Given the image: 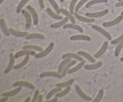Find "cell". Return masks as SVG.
I'll use <instances>...</instances> for the list:
<instances>
[{"mask_svg": "<svg viewBox=\"0 0 123 102\" xmlns=\"http://www.w3.org/2000/svg\"><path fill=\"white\" fill-rule=\"evenodd\" d=\"M54 46H55L54 42H51V43H49V45L48 46V47L45 49L38 52V54H37L35 55V56H36V58H42L47 56L54 49Z\"/></svg>", "mask_w": 123, "mask_h": 102, "instance_id": "1", "label": "cell"}, {"mask_svg": "<svg viewBox=\"0 0 123 102\" xmlns=\"http://www.w3.org/2000/svg\"><path fill=\"white\" fill-rule=\"evenodd\" d=\"M21 12L25 18V19H26V28L30 29L31 28V25H32V21H33L31 14H30V12L27 9H24L23 8Z\"/></svg>", "mask_w": 123, "mask_h": 102, "instance_id": "2", "label": "cell"}, {"mask_svg": "<svg viewBox=\"0 0 123 102\" xmlns=\"http://www.w3.org/2000/svg\"><path fill=\"white\" fill-rule=\"evenodd\" d=\"M36 51L30 49H23L22 50H20L19 51L17 52L15 54V58H18L19 57H21L23 56H26V55H30V56H35L36 55Z\"/></svg>", "mask_w": 123, "mask_h": 102, "instance_id": "3", "label": "cell"}, {"mask_svg": "<svg viewBox=\"0 0 123 102\" xmlns=\"http://www.w3.org/2000/svg\"><path fill=\"white\" fill-rule=\"evenodd\" d=\"M26 9L30 12V14H31L34 24L37 25L38 24V22H39V17H38V14L37 13V11L36 10V9L32 6H30V5H28L26 6Z\"/></svg>", "mask_w": 123, "mask_h": 102, "instance_id": "4", "label": "cell"}, {"mask_svg": "<svg viewBox=\"0 0 123 102\" xmlns=\"http://www.w3.org/2000/svg\"><path fill=\"white\" fill-rule=\"evenodd\" d=\"M13 86H24V87L28 88L31 90H34L35 89V85H34L32 83L30 82L29 81H25V80H18V81L15 82L13 84Z\"/></svg>", "mask_w": 123, "mask_h": 102, "instance_id": "5", "label": "cell"}, {"mask_svg": "<svg viewBox=\"0 0 123 102\" xmlns=\"http://www.w3.org/2000/svg\"><path fill=\"white\" fill-rule=\"evenodd\" d=\"M108 13H109V10L108 9H105L97 12H88V13H85V16L89 17V18H94L95 19V18L104 16L106 15Z\"/></svg>", "mask_w": 123, "mask_h": 102, "instance_id": "6", "label": "cell"}, {"mask_svg": "<svg viewBox=\"0 0 123 102\" xmlns=\"http://www.w3.org/2000/svg\"><path fill=\"white\" fill-rule=\"evenodd\" d=\"M75 90L76 91L77 94L82 98L84 100L86 101V102H92V98L91 97H90V96H88V94H86L82 90L81 88L80 87V86L78 85H76L75 86Z\"/></svg>", "mask_w": 123, "mask_h": 102, "instance_id": "7", "label": "cell"}, {"mask_svg": "<svg viewBox=\"0 0 123 102\" xmlns=\"http://www.w3.org/2000/svg\"><path fill=\"white\" fill-rule=\"evenodd\" d=\"M92 28L94 29V30H96V31L98 32L99 33H100L101 34L103 35L104 37H105L106 38H107V40L109 41L112 40V37L111 35L106 31V30H105L104 28H103L101 26H98V25H93L92 26Z\"/></svg>", "mask_w": 123, "mask_h": 102, "instance_id": "8", "label": "cell"}, {"mask_svg": "<svg viewBox=\"0 0 123 102\" xmlns=\"http://www.w3.org/2000/svg\"><path fill=\"white\" fill-rule=\"evenodd\" d=\"M123 19V16L121 15L118 16V17H117L115 19H114V20H112L111 21L108 22H105L103 24V26L104 27H111V26H115V25H117L119 23L121 22Z\"/></svg>", "mask_w": 123, "mask_h": 102, "instance_id": "9", "label": "cell"}, {"mask_svg": "<svg viewBox=\"0 0 123 102\" xmlns=\"http://www.w3.org/2000/svg\"><path fill=\"white\" fill-rule=\"evenodd\" d=\"M62 58L63 59L70 58L72 60H76L79 62L84 60L82 56H80L79 54H75V53H66L62 55Z\"/></svg>", "mask_w": 123, "mask_h": 102, "instance_id": "10", "label": "cell"}, {"mask_svg": "<svg viewBox=\"0 0 123 102\" xmlns=\"http://www.w3.org/2000/svg\"><path fill=\"white\" fill-rule=\"evenodd\" d=\"M40 78H46V77H54L56 78H62V76L60 73L58 72H54V71H49V72H44L40 74Z\"/></svg>", "mask_w": 123, "mask_h": 102, "instance_id": "11", "label": "cell"}, {"mask_svg": "<svg viewBox=\"0 0 123 102\" xmlns=\"http://www.w3.org/2000/svg\"><path fill=\"white\" fill-rule=\"evenodd\" d=\"M9 56V63H8V65L7 66V68H6L4 70V73H6V74L12 71V70L13 69V68H14V63H15V55H14L13 53H11V54H10Z\"/></svg>", "mask_w": 123, "mask_h": 102, "instance_id": "12", "label": "cell"}, {"mask_svg": "<svg viewBox=\"0 0 123 102\" xmlns=\"http://www.w3.org/2000/svg\"><path fill=\"white\" fill-rule=\"evenodd\" d=\"M70 39L72 41H77V40H84L86 42H90L91 40V37H90L88 35L85 34H76L74 36H71Z\"/></svg>", "mask_w": 123, "mask_h": 102, "instance_id": "13", "label": "cell"}, {"mask_svg": "<svg viewBox=\"0 0 123 102\" xmlns=\"http://www.w3.org/2000/svg\"><path fill=\"white\" fill-rule=\"evenodd\" d=\"M74 15L75 16L76 19H77L78 20H79V21L83 22H85V23H92L93 22H94L95 19L94 18H89V17L86 16H82L80 14H78V12H74Z\"/></svg>", "mask_w": 123, "mask_h": 102, "instance_id": "14", "label": "cell"}, {"mask_svg": "<svg viewBox=\"0 0 123 102\" xmlns=\"http://www.w3.org/2000/svg\"><path fill=\"white\" fill-rule=\"evenodd\" d=\"M108 48V42L106 41V42H105L104 43H103V44H102L100 49L99 50H98V51L94 54V56L96 58H100L101 56H102V55L106 52Z\"/></svg>", "mask_w": 123, "mask_h": 102, "instance_id": "15", "label": "cell"}, {"mask_svg": "<svg viewBox=\"0 0 123 102\" xmlns=\"http://www.w3.org/2000/svg\"><path fill=\"white\" fill-rule=\"evenodd\" d=\"M60 12L61 13H62V14L65 16L66 17L69 19V20H70V22L72 23H74L75 24L76 20V18L74 16V15H73V13H71L70 11H68L67 10L65 9V8H61L60 9Z\"/></svg>", "mask_w": 123, "mask_h": 102, "instance_id": "16", "label": "cell"}, {"mask_svg": "<svg viewBox=\"0 0 123 102\" xmlns=\"http://www.w3.org/2000/svg\"><path fill=\"white\" fill-rule=\"evenodd\" d=\"M0 26H1V28L2 32L6 36H9L11 34L9 28L7 26L6 20L4 18H1L0 19Z\"/></svg>", "mask_w": 123, "mask_h": 102, "instance_id": "17", "label": "cell"}, {"mask_svg": "<svg viewBox=\"0 0 123 102\" xmlns=\"http://www.w3.org/2000/svg\"><path fill=\"white\" fill-rule=\"evenodd\" d=\"M22 89V86H17L15 89L14 90H10V91H6V92H4L2 93V96H7V97H12V96H14L15 95L18 94L19 92L21 91Z\"/></svg>", "mask_w": 123, "mask_h": 102, "instance_id": "18", "label": "cell"}, {"mask_svg": "<svg viewBox=\"0 0 123 102\" xmlns=\"http://www.w3.org/2000/svg\"><path fill=\"white\" fill-rule=\"evenodd\" d=\"M69 20V19H68L67 17H66V18H63L61 20H60L57 22H55L54 24H52L50 25V27L52 28H59L60 27H62V26H64Z\"/></svg>", "mask_w": 123, "mask_h": 102, "instance_id": "19", "label": "cell"}, {"mask_svg": "<svg viewBox=\"0 0 123 102\" xmlns=\"http://www.w3.org/2000/svg\"><path fill=\"white\" fill-rule=\"evenodd\" d=\"M10 32L11 34L13 36H15L17 37H26L28 34V32L27 31H18V30H14V29L12 28H10Z\"/></svg>", "mask_w": 123, "mask_h": 102, "instance_id": "20", "label": "cell"}, {"mask_svg": "<svg viewBox=\"0 0 123 102\" xmlns=\"http://www.w3.org/2000/svg\"><path fill=\"white\" fill-rule=\"evenodd\" d=\"M64 29H73V30H76V31H79V32H83L84 30H83L82 27L79 25L76 24V23H67L64 26H63Z\"/></svg>", "mask_w": 123, "mask_h": 102, "instance_id": "21", "label": "cell"}, {"mask_svg": "<svg viewBox=\"0 0 123 102\" xmlns=\"http://www.w3.org/2000/svg\"><path fill=\"white\" fill-rule=\"evenodd\" d=\"M78 54H79L80 56H82L83 58L88 60L90 62H92V63H94V62H96V59H95L96 58L94 56H92L91 54L86 52L84 51V50H79V51H78Z\"/></svg>", "mask_w": 123, "mask_h": 102, "instance_id": "22", "label": "cell"}, {"mask_svg": "<svg viewBox=\"0 0 123 102\" xmlns=\"http://www.w3.org/2000/svg\"><path fill=\"white\" fill-rule=\"evenodd\" d=\"M77 61H78L76 60H72L69 62H68V64H67V65H66V66H65V67L64 68L63 70H62V73H61L62 77L65 76L67 74V73H68V71H69V70L72 67H73V66H74V65H75L77 63Z\"/></svg>", "mask_w": 123, "mask_h": 102, "instance_id": "23", "label": "cell"}, {"mask_svg": "<svg viewBox=\"0 0 123 102\" xmlns=\"http://www.w3.org/2000/svg\"><path fill=\"white\" fill-rule=\"evenodd\" d=\"M102 62H94V63L91 64H85L84 66V68L86 70H94L98 69L100 68L102 66Z\"/></svg>", "mask_w": 123, "mask_h": 102, "instance_id": "24", "label": "cell"}, {"mask_svg": "<svg viewBox=\"0 0 123 102\" xmlns=\"http://www.w3.org/2000/svg\"><path fill=\"white\" fill-rule=\"evenodd\" d=\"M85 62H86V61H85V60H83V61H80L79 63H78V64L73 66V67H72V68L69 70L68 73H69V74H72V73H75V72H76L77 71L79 70L80 68H82L83 67H84V66H85Z\"/></svg>", "mask_w": 123, "mask_h": 102, "instance_id": "25", "label": "cell"}, {"mask_svg": "<svg viewBox=\"0 0 123 102\" xmlns=\"http://www.w3.org/2000/svg\"><path fill=\"white\" fill-rule=\"evenodd\" d=\"M30 55H26V56H25V57L24 58V59L21 61V62L18 63V64L14 65V69L19 70V69H20V68H23L24 66H26V65L27 64L28 61H30Z\"/></svg>", "mask_w": 123, "mask_h": 102, "instance_id": "26", "label": "cell"}, {"mask_svg": "<svg viewBox=\"0 0 123 102\" xmlns=\"http://www.w3.org/2000/svg\"><path fill=\"white\" fill-rule=\"evenodd\" d=\"M46 12L47 13H48V14H49L51 18H52L53 19H55V20H60L63 19V17H62V16L60 15V14H59L58 13H56V12H54V11H53L50 8H47Z\"/></svg>", "mask_w": 123, "mask_h": 102, "instance_id": "27", "label": "cell"}, {"mask_svg": "<svg viewBox=\"0 0 123 102\" xmlns=\"http://www.w3.org/2000/svg\"><path fill=\"white\" fill-rule=\"evenodd\" d=\"M26 40H31V39H41L43 40L45 38V36L43 34L40 33H31L28 34L27 36L25 37Z\"/></svg>", "mask_w": 123, "mask_h": 102, "instance_id": "28", "label": "cell"}, {"mask_svg": "<svg viewBox=\"0 0 123 102\" xmlns=\"http://www.w3.org/2000/svg\"><path fill=\"white\" fill-rule=\"evenodd\" d=\"M62 88L58 87V86H56L55 88H54V89L50 90L48 94H47L46 96V100H49L53 97V96L54 95H56L58 92H59L60 91H61L62 90Z\"/></svg>", "mask_w": 123, "mask_h": 102, "instance_id": "29", "label": "cell"}, {"mask_svg": "<svg viewBox=\"0 0 123 102\" xmlns=\"http://www.w3.org/2000/svg\"><path fill=\"white\" fill-rule=\"evenodd\" d=\"M23 49H30V50H35V51H38V52L43 50L42 47L38 45H36V44H27V45H25L23 47Z\"/></svg>", "mask_w": 123, "mask_h": 102, "instance_id": "30", "label": "cell"}, {"mask_svg": "<svg viewBox=\"0 0 123 102\" xmlns=\"http://www.w3.org/2000/svg\"><path fill=\"white\" fill-rule=\"evenodd\" d=\"M74 82V79H70L69 80H67L66 82H60L56 84V86H58V87L61 88H66L67 86H71L72 85H73V83Z\"/></svg>", "mask_w": 123, "mask_h": 102, "instance_id": "31", "label": "cell"}, {"mask_svg": "<svg viewBox=\"0 0 123 102\" xmlns=\"http://www.w3.org/2000/svg\"><path fill=\"white\" fill-rule=\"evenodd\" d=\"M71 60H72V59H70V58L64 59V60L62 61V62L60 64L58 67V72L60 73H62V70H63V69H64V68L65 67V66H66V65H67V64H68V62L71 61Z\"/></svg>", "mask_w": 123, "mask_h": 102, "instance_id": "32", "label": "cell"}, {"mask_svg": "<svg viewBox=\"0 0 123 102\" xmlns=\"http://www.w3.org/2000/svg\"><path fill=\"white\" fill-rule=\"evenodd\" d=\"M107 2H108V0H90V1H89L86 4L85 7L86 8H90V7H91V6H94L95 4L100 3H106Z\"/></svg>", "mask_w": 123, "mask_h": 102, "instance_id": "33", "label": "cell"}, {"mask_svg": "<svg viewBox=\"0 0 123 102\" xmlns=\"http://www.w3.org/2000/svg\"><path fill=\"white\" fill-rule=\"evenodd\" d=\"M70 90H71V86H67V87L65 88L64 90H61V91H60L59 92H58V93L56 94V96L58 97H63V96H66V94H67L70 92Z\"/></svg>", "mask_w": 123, "mask_h": 102, "instance_id": "34", "label": "cell"}, {"mask_svg": "<svg viewBox=\"0 0 123 102\" xmlns=\"http://www.w3.org/2000/svg\"><path fill=\"white\" fill-rule=\"evenodd\" d=\"M48 1H49V3L50 4V5H51L52 7H53V8H54V10H55V12H56V13H58V14L61 13V12H60V9H61V8H60L57 2H56L55 0H48Z\"/></svg>", "mask_w": 123, "mask_h": 102, "instance_id": "35", "label": "cell"}, {"mask_svg": "<svg viewBox=\"0 0 123 102\" xmlns=\"http://www.w3.org/2000/svg\"><path fill=\"white\" fill-rule=\"evenodd\" d=\"M30 1H31V0H21V1H20V2L19 3V4H18V7H17V13H20V12H21L22 10L23 9V8H24V6H25V4Z\"/></svg>", "mask_w": 123, "mask_h": 102, "instance_id": "36", "label": "cell"}, {"mask_svg": "<svg viewBox=\"0 0 123 102\" xmlns=\"http://www.w3.org/2000/svg\"><path fill=\"white\" fill-rule=\"evenodd\" d=\"M103 95H104V90L103 89H100V90L98 91V94H97V96H96V98L94 100H92V102H100L101 100L102 99L103 97Z\"/></svg>", "mask_w": 123, "mask_h": 102, "instance_id": "37", "label": "cell"}, {"mask_svg": "<svg viewBox=\"0 0 123 102\" xmlns=\"http://www.w3.org/2000/svg\"><path fill=\"white\" fill-rule=\"evenodd\" d=\"M123 41L120 42L118 44H117V46L116 48H115V52H114L115 56H119V55H120V52H121V49H123Z\"/></svg>", "mask_w": 123, "mask_h": 102, "instance_id": "38", "label": "cell"}, {"mask_svg": "<svg viewBox=\"0 0 123 102\" xmlns=\"http://www.w3.org/2000/svg\"><path fill=\"white\" fill-rule=\"evenodd\" d=\"M78 0H72L70 2V4L69 6V11L72 13L74 14V12H75V7L76 6L77 1Z\"/></svg>", "mask_w": 123, "mask_h": 102, "instance_id": "39", "label": "cell"}, {"mask_svg": "<svg viewBox=\"0 0 123 102\" xmlns=\"http://www.w3.org/2000/svg\"><path fill=\"white\" fill-rule=\"evenodd\" d=\"M90 0H80L79 2L76 4L75 7V12H78L80 8L84 6L85 4L87 3Z\"/></svg>", "mask_w": 123, "mask_h": 102, "instance_id": "40", "label": "cell"}, {"mask_svg": "<svg viewBox=\"0 0 123 102\" xmlns=\"http://www.w3.org/2000/svg\"><path fill=\"white\" fill-rule=\"evenodd\" d=\"M123 41V34L121 36H120V37H118V38H115V39L111 41V43L112 44H118L120 42H122Z\"/></svg>", "mask_w": 123, "mask_h": 102, "instance_id": "41", "label": "cell"}, {"mask_svg": "<svg viewBox=\"0 0 123 102\" xmlns=\"http://www.w3.org/2000/svg\"><path fill=\"white\" fill-rule=\"evenodd\" d=\"M40 95V91L38 90H37L35 91L33 97L32 99L31 100V102H37V100H38V96Z\"/></svg>", "mask_w": 123, "mask_h": 102, "instance_id": "42", "label": "cell"}, {"mask_svg": "<svg viewBox=\"0 0 123 102\" xmlns=\"http://www.w3.org/2000/svg\"><path fill=\"white\" fill-rule=\"evenodd\" d=\"M58 97H55L54 98H53L52 99H49V100H46V101H44L43 102H57L58 101Z\"/></svg>", "mask_w": 123, "mask_h": 102, "instance_id": "43", "label": "cell"}, {"mask_svg": "<svg viewBox=\"0 0 123 102\" xmlns=\"http://www.w3.org/2000/svg\"><path fill=\"white\" fill-rule=\"evenodd\" d=\"M38 4H39L40 7L42 8H44V7H45L44 0H38Z\"/></svg>", "mask_w": 123, "mask_h": 102, "instance_id": "44", "label": "cell"}, {"mask_svg": "<svg viewBox=\"0 0 123 102\" xmlns=\"http://www.w3.org/2000/svg\"><path fill=\"white\" fill-rule=\"evenodd\" d=\"M43 96L42 94H40L38 96V100H37V102H43Z\"/></svg>", "mask_w": 123, "mask_h": 102, "instance_id": "45", "label": "cell"}, {"mask_svg": "<svg viewBox=\"0 0 123 102\" xmlns=\"http://www.w3.org/2000/svg\"><path fill=\"white\" fill-rule=\"evenodd\" d=\"M115 6L117 7H123V1H118L117 3L115 4Z\"/></svg>", "mask_w": 123, "mask_h": 102, "instance_id": "46", "label": "cell"}, {"mask_svg": "<svg viewBox=\"0 0 123 102\" xmlns=\"http://www.w3.org/2000/svg\"><path fill=\"white\" fill-rule=\"evenodd\" d=\"M9 97H7V96H4V97H2L1 100H0V102H6L7 100H8Z\"/></svg>", "mask_w": 123, "mask_h": 102, "instance_id": "47", "label": "cell"}, {"mask_svg": "<svg viewBox=\"0 0 123 102\" xmlns=\"http://www.w3.org/2000/svg\"><path fill=\"white\" fill-rule=\"evenodd\" d=\"M31 97H27V98H26V100H24V102H31Z\"/></svg>", "mask_w": 123, "mask_h": 102, "instance_id": "48", "label": "cell"}, {"mask_svg": "<svg viewBox=\"0 0 123 102\" xmlns=\"http://www.w3.org/2000/svg\"><path fill=\"white\" fill-rule=\"evenodd\" d=\"M4 1V0H0V5H1L2 3H3Z\"/></svg>", "mask_w": 123, "mask_h": 102, "instance_id": "49", "label": "cell"}, {"mask_svg": "<svg viewBox=\"0 0 123 102\" xmlns=\"http://www.w3.org/2000/svg\"><path fill=\"white\" fill-rule=\"evenodd\" d=\"M120 60H121V61H122V62H123V57L121 58Z\"/></svg>", "mask_w": 123, "mask_h": 102, "instance_id": "50", "label": "cell"}, {"mask_svg": "<svg viewBox=\"0 0 123 102\" xmlns=\"http://www.w3.org/2000/svg\"><path fill=\"white\" fill-rule=\"evenodd\" d=\"M60 1H61V2H63L64 1V0H60Z\"/></svg>", "mask_w": 123, "mask_h": 102, "instance_id": "51", "label": "cell"}, {"mask_svg": "<svg viewBox=\"0 0 123 102\" xmlns=\"http://www.w3.org/2000/svg\"><path fill=\"white\" fill-rule=\"evenodd\" d=\"M121 15H122V16H123V11H122V12H121Z\"/></svg>", "mask_w": 123, "mask_h": 102, "instance_id": "52", "label": "cell"}, {"mask_svg": "<svg viewBox=\"0 0 123 102\" xmlns=\"http://www.w3.org/2000/svg\"><path fill=\"white\" fill-rule=\"evenodd\" d=\"M118 1H123V0H118Z\"/></svg>", "mask_w": 123, "mask_h": 102, "instance_id": "53", "label": "cell"}]
</instances>
